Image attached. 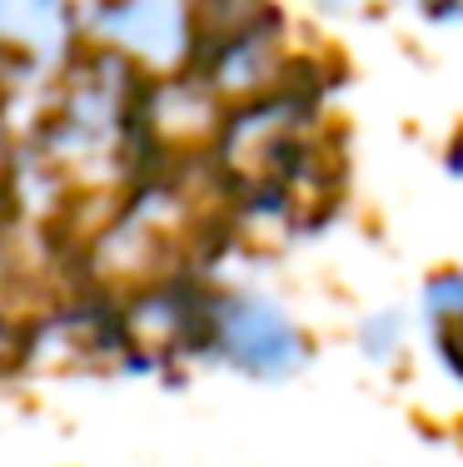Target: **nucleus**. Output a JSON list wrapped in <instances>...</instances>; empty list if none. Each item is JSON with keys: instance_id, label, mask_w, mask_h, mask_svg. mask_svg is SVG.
<instances>
[{"instance_id": "7", "label": "nucleus", "mask_w": 463, "mask_h": 467, "mask_svg": "<svg viewBox=\"0 0 463 467\" xmlns=\"http://www.w3.org/2000/svg\"><path fill=\"white\" fill-rule=\"evenodd\" d=\"M314 16H329V20H359V16H374L384 0H304Z\"/></svg>"}, {"instance_id": "2", "label": "nucleus", "mask_w": 463, "mask_h": 467, "mask_svg": "<svg viewBox=\"0 0 463 467\" xmlns=\"http://www.w3.org/2000/svg\"><path fill=\"white\" fill-rule=\"evenodd\" d=\"M85 46L140 80H170L205 46V0H85Z\"/></svg>"}, {"instance_id": "8", "label": "nucleus", "mask_w": 463, "mask_h": 467, "mask_svg": "<svg viewBox=\"0 0 463 467\" xmlns=\"http://www.w3.org/2000/svg\"><path fill=\"white\" fill-rule=\"evenodd\" d=\"M10 164H16V125H10L5 85H0V189H5V180H10Z\"/></svg>"}, {"instance_id": "1", "label": "nucleus", "mask_w": 463, "mask_h": 467, "mask_svg": "<svg viewBox=\"0 0 463 467\" xmlns=\"http://www.w3.org/2000/svg\"><path fill=\"white\" fill-rule=\"evenodd\" d=\"M319 343L289 298L259 284H190L184 298V358L245 378L259 388H284L309 373Z\"/></svg>"}, {"instance_id": "3", "label": "nucleus", "mask_w": 463, "mask_h": 467, "mask_svg": "<svg viewBox=\"0 0 463 467\" xmlns=\"http://www.w3.org/2000/svg\"><path fill=\"white\" fill-rule=\"evenodd\" d=\"M85 50V0H0V70L55 80Z\"/></svg>"}, {"instance_id": "6", "label": "nucleus", "mask_w": 463, "mask_h": 467, "mask_svg": "<svg viewBox=\"0 0 463 467\" xmlns=\"http://www.w3.org/2000/svg\"><path fill=\"white\" fill-rule=\"evenodd\" d=\"M428 30H463V0H404Z\"/></svg>"}, {"instance_id": "5", "label": "nucleus", "mask_w": 463, "mask_h": 467, "mask_svg": "<svg viewBox=\"0 0 463 467\" xmlns=\"http://www.w3.org/2000/svg\"><path fill=\"white\" fill-rule=\"evenodd\" d=\"M349 343H354V353L369 368L379 373H394L409 363V353L418 348V328H414V314L399 304H374L363 308L354 318V328H349Z\"/></svg>"}, {"instance_id": "4", "label": "nucleus", "mask_w": 463, "mask_h": 467, "mask_svg": "<svg viewBox=\"0 0 463 467\" xmlns=\"http://www.w3.org/2000/svg\"><path fill=\"white\" fill-rule=\"evenodd\" d=\"M414 328L434 368L454 388H463V264H444L418 284Z\"/></svg>"}, {"instance_id": "9", "label": "nucleus", "mask_w": 463, "mask_h": 467, "mask_svg": "<svg viewBox=\"0 0 463 467\" xmlns=\"http://www.w3.org/2000/svg\"><path fill=\"white\" fill-rule=\"evenodd\" d=\"M438 164H444V174H448L454 184H463V125L444 140V150H438Z\"/></svg>"}]
</instances>
